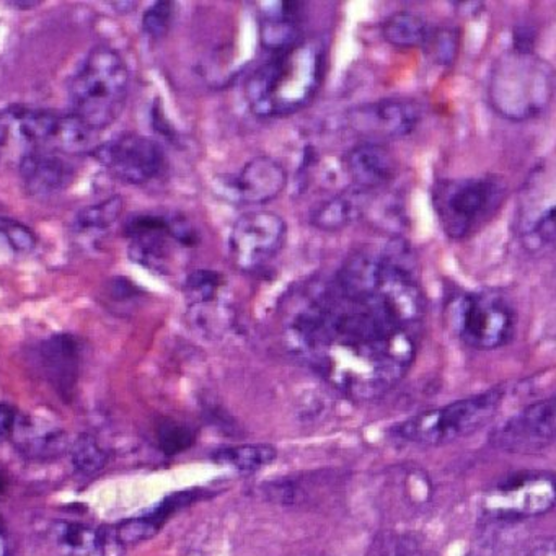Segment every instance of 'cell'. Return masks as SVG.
I'll return each mask as SVG.
<instances>
[{"label":"cell","mask_w":556,"mask_h":556,"mask_svg":"<svg viewBox=\"0 0 556 556\" xmlns=\"http://www.w3.org/2000/svg\"><path fill=\"white\" fill-rule=\"evenodd\" d=\"M426 301L396 252L357 253L295 298L286 338L295 356L356 400L389 393L412 369Z\"/></svg>","instance_id":"6da1fadb"},{"label":"cell","mask_w":556,"mask_h":556,"mask_svg":"<svg viewBox=\"0 0 556 556\" xmlns=\"http://www.w3.org/2000/svg\"><path fill=\"white\" fill-rule=\"evenodd\" d=\"M327 70V45L304 37L273 53L247 80L245 97L253 115L282 118L308 105L320 90Z\"/></svg>","instance_id":"7a4b0ae2"},{"label":"cell","mask_w":556,"mask_h":556,"mask_svg":"<svg viewBox=\"0 0 556 556\" xmlns=\"http://www.w3.org/2000/svg\"><path fill=\"white\" fill-rule=\"evenodd\" d=\"M553 92L552 66L533 51H507L491 70L488 100L494 112L509 122H527L542 115L552 103Z\"/></svg>","instance_id":"3957f363"},{"label":"cell","mask_w":556,"mask_h":556,"mask_svg":"<svg viewBox=\"0 0 556 556\" xmlns=\"http://www.w3.org/2000/svg\"><path fill=\"white\" fill-rule=\"evenodd\" d=\"M128 92L123 58L112 48H96L71 83V115L89 131L109 128L122 116Z\"/></svg>","instance_id":"277c9868"},{"label":"cell","mask_w":556,"mask_h":556,"mask_svg":"<svg viewBox=\"0 0 556 556\" xmlns=\"http://www.w3.org/2000/svg\"><path fill=\"white\" fill-rule=\"evenodd\" d=\"M506 197V181L497 175L452 178L434 185L432 206L447 237L464 240L493 220Z\"/></svg>","instance_id":"5b68a950"},{"label":"cell","mask_w":556,"mask_h":556,"mask_svg":"<svg viewBox=\"0 0 556 556\" xmlns=\"http://www.w3.org/2000/svg\"><path fill=\"white\" fill-rule=\"evenodd\" d=\"M503 396V390L493 389L418 413L396 425L392 429L393 435L428 447L451 444L484 428L496 416Z\"/></svg>","instance_id":"8992f818"},{"label":"cell","mask_w":556,"mask_h":556,"mask_svg":"<svg viewBox=\"0 0 556 556\" xmlns=\"http://www.w3.org/2000/svg\"><path fill=\"white\" fill-rule=\"evenodd\" d=\"M451 324L462 343L478 351L497 350L516 333V311L496 291L462 294L451 305Z\"/></svg>","instance_id":"52a82bcc"},{"label":"cell","mask_w":556,"mask_h":556,"mask_svg":"<svg viewBox=\"0 0 556 556\" xmlns=\"http://www.w3.org/2000/svg\"><path fill=\"white\" fill-rule=\"evenodd\" d=\"M288 239V224L271 211L243 214L230 232L233 265L242 271H258L278 256Z\"/></svg>","instance_id":"ba28073f"},{"label":"cell","mask_w":556,"mask_h":556,"mask_svg":"<svg viewBox=\"0 0 556 556\" xmlns=\"http://www.w3.org/2000/svg\"><path fill=\"white\" fill-rule=\"evenodd\" d=\"M555 496L549 471H517L488 491L484 509L497 517L539 516L552 509Z\"/></svg>","instance_id":"9c48e42d"},{"label":"cell","mask_w":556,"mask_h":556,"mask_svg":"<svg viewBox=\"0 0 556 556\" xmlns=\"http://www.w3.org/2000/svg\"><path fill=\"white\" fill-rule=\"evenodd\" d=\"M125 236L131 239V255L149 268H162L170 255L172 243L197 245L198 236L185 219L162 214H136L125 223Z\"/></svg>","instance_id":"30bf717a"},{"label":"cell","mask_w":556,"mask_h":556,"mask_svg":"<svg viewBox=\"0 0 556 556\" xmlns=\"http://www.w3.org/2000/svg\"><path fill=\"white\" fill-rule=\"evenodd\" d=\"M93 159L128 185H144L161 174L165 165L162 146L154 139L123 135L93 151Z\"/></svg>","instance_id":"8fae6325"},{"label":"cell","mask_w":556,"mask_h":556,"mask_svg":"<svg viewBox=\"0 0 556 556\" xmlns=\"http://www.w3.org/2000/svg\"><path fill=\"white\" fill-rule=\"evenodd\" d=\"M552 175L539 168L527 181L517 211V232L529 253L545 252L555 243V197Z\"/></svg>","instance_id":"7c38bea8"},{"label":"cell","mask_w":556,"mask_h":556,"mask_svg":"<svg viewBox=\"0 0 556 556\" xmlns=\"http://www.w3.org/2000/svg\"><path fill=\"white\" fill-rule=\"evenodd\" d=\"M556 405L555 399L527 406L503 425L497 426L490 435V442L501 451L513 454H536L545 451L555 442Z\"/></svg>","instance_id":"4fadbf2b"},{"label":"cell","mask_w":556,"mask_h":556,"mask_svg":"<svg viewBox=\"0 0 556 556\" xmlns=\"http://www.w3.org/2000/svg\"><path fill=\"white\" fill-rule=\"evenodd\" d=\"M421 119V109L413 100L383 99L361 106L353 115V126L366 136V141L403 138L409 135Z\"/></svg>","instance_id":"5bb4252c"},{"label":"cell","mask_w":556,"mask_h":556,"mask_svg":"<svg viewBox=\"0 0 556 556\" xmlns=\"http://www.w3.org/2000/svg\"><path fill=\"white\" fill-rule=\"evenodd\" d=\"M354 188L363 193L387 187L396 175V161L382 142L363 141L343 157Z\"/></svg>","instance_id":"9a60e30c"},{"label":"cell","mask_w":556,"mask_h":556,"mask_svg":"<svg viewBox=\"0 0 556 556\" xmlns=\"http://www.w3.org/2000/svg\"><path fill=\"white\" fill-rule=\"evenodd\" d=\"M41 372L64 400L76 393L80 372V348L71 334H54L43 341L38 351Z\"/></svg>","instance_id":"2e32d148"},{"label":"cell","mask_w":556,"mask_h":556,"mask_svg":"<svg viewBox=\"0 0 556 556\" xmlns=\"http://www.w3.org/2000/svg\"><path fill=\"white\" fill-rule=\"evenodd\" d=\"M288 185V174L271 157H255L239 172L232 181V193L245 204H266L276 200Z\"/></svg>","instance_id":"e0dca14e"},{"label":"cell","mask_w":556,"mask_h":556,"mask_svg":"<svg viewBox=\"0 0 556 556\" xmlns=\"http://www.w3.org/2000/svg\"><path fill=\"white\" fill-rule=\"evenodd\" d=\"M21 175L28 193L47 197L66 190L73 184L76 170L54 152L34 151L22 159Z\"/></svg>","instance_id":"ac0fdd59"},{"label":"cell","mask_w":556,"mask_h":556,"mask_svg":"<svg viewBox=\"0 0 556 556\" xmlns=\"http://www.w3.org/2000/svg\"><path fill=\"white\" fill-rule=\"evenodd\" d=\"M260 22V38L266 50H286L304 38L301 30V4L299 2H276Z\"/></svg>","instance_id":"d6986e66"},{"label":"cell","mask_w":556,"mask_h":556,"mask_svg":"<svg viewBox=\"0 0 556 556\" xmlns=\"http://www.w3.org/2000/svg\"><path fill=\"white\" fill-rule=\"evenodd\" d=\"M364 194L366 193L357 190L338 194L333 200L327 201L315 211L314 216H312V224L318 229L328 230V232L350 226L363 213L361 198Z\"/></svg>","instance_id":"ffe728a7"},{"label":"cell","mask_w":556,"mask_h":556,"mask_svg":"<svg viewBox=\"0 0 556 556\" xmlns=\"http://www.w3.org/2000/svg\"><path fill=\"white\" fill-rule=\"evenodd\" d=\"M387 43L395 48H421L431 35L425 18L412 12H396L387 18L382 27Z\"/></svg>","instance_id":"44dd1931"},{"label":"cell","mask_w":556,"mask_h":556,"mask_svg":"<svg viewBox=\"0 0 556 556\" xmlns=\"http://www.w3.org/2000/svg\"><path fill=\"white\" fill-rule=\"evenodd\" d=\"M14 434H17L18 448L27 457L45 460V458L58 457L66 447L63 432L56 429H40L38 426H17L15 422Z\"/></svg>","instance_id":"7402d4cb"},{"label":"cell","mask_w":556,"mask_h":556,"mask_svg":"<svg viewBox=\"0 0 556 556\" xmlns=\"http://www.w3.org/2000/svg\"><path fill=\"white\" fill-rule=\"evenodd\" d=\"M276 448L268 444H245L223 447L214 452L217 464L229 465L240 471H256L275 462Z\"/></svg>","instance_id":"603a6c76"},{"label":"cell","mask_w":556,"mask_h":556,"mask_svg":"<svg viewBox=\"0 0 556 556\" xmlns=\"http://www.w3.org/2000/svg\"><path fill=\"white\" fill-rule=\"evenodd\" d=\"M51 539L54 546L66 556L92 555L99 548V533L83 523H54Z\"/></svg>","instance_id":"cb8c5ba5"},{"label":"cell","mask_w":556,"mask_h":556,"mask_svg":"<svg viewBox=\"0 0 556 556\" xmlns=\"http://www.w3.org/2000/svg\"><path fill=\"white\" fill-rule=\"evenodd\" d=\"M223 288L224 279L219 273L201 269V271L193 273L187 279L185 292H187V298L190 299L191 305L201 308L204 305H211L213 302H216Z\"/></svg>","instance_id":"d4e9b609"},{"label":"cell","mask_w":556,"mask_h":556,"mask_svg":"<svg viewBox=\"0 0 556 556\" xmlns=\"http://www.w3.org/2000/svg\"><path fill=\"white\" fill-rule=\"evenodd\" d=\"M123 198L112 197L102 203L86 207L77 214V226L84 230H103L118 220L123 213Z\"/></svg>","instance_id":"484cf974"},{"label":"cell","mask_w":556,"mask_h":556,"mask_svg":"<svg viewBox=\"0 0 556 556\" xmlns=\"http://www.w3.org/2000/svg\"><path fill=\"white\" fill-rule=\"evenodd\" d=\"M71 455H73L74 467L87 475L97 473L109 462V454H106L105 448L90 434H83L77 438Z\"/></svg>","instance_id":"4316f807"},{"label":"cell","mask_w":556,"mask_h":556,"mask_svg":"<svg viewBox=\"0 0 556 556\" xmlns=\"http://www.w3.org/2000/svg\"><path fill=\"white\" fill-rule=\"evenodd\" d=\"M157 439L165 454L177 455L194 444V431L175 419H164L159 422Z\"/></svg>","instance_id":"83f0119b"},{"label":"cell","mask_w":556,"mask_h":556,"mask_svg":"<svg viewBox=\"0 0 556 556\" xmlns=\"http://www.w3.org/2000/svg\"><path fill=\"white\" fill-rule=\"evenodd\" d=\"M425 48H429L432 56L438 63H454L458 51V31L454 28H441V30H431Z\"/></svg>","instance_id":"f1b7e54d"},{"label":"cell","mask_w":556,"mask_h":556,"mask_svg":"<svg viewBox=\"0 0 556 556\" xmlns=\"http://www.w3.org/2000/svg\"><path fill=\"white\" fill-rule=\"evenodd\" d=\"M172 18H174V4L167 2V0L165 2H157V4L152 5L146 12L142 27H144V31L149 37L159 40V38H164L168 30H170Z\"/></svg>","instance_id":"f546056e"},{"label":"cell","mask_w":556,"mask_h":556,"mask_svg":"<svg viewBox=\"0 0 556 556\" xmlns=\"http://www.w3.org/2000/svg\"><path fill=\"white\" fill-rule=\"evenodd\" d=\"M0 233L18 252H30L37 243L34 232L27 226L18 223V220L9 219V217H0Z\"/></svg>","instance_id":"4dcf8cb0"},{"label":"cell","mask_w":556,"mask_h":556,"mask_svg":"<svg viewBox=\"0 0 556 556\" xmlns=\"http://www.w3.org/2000/svg\"><path fill=\"white\" fill-rule=\"evenodd\" d=\"M15 422H17V415H15L14 409L8 405H0V439L12 434Z\"/></svg>","instance_id":"1f68e13d"},{"label":"cell","mask_w":556,"mask_h":556,"mask_svg":"<svg viewBox=\"0 0 556 556\" xmlns=\"http://www.w3.org/2000/svg\"><path fill=\"white\" fill-rule=\"evenodd\" d=\"M527 556H556L555 542H553V540H548V542L542 543V545L533 548Z\"/></svg>","instance_id":"d6a6232c"},{"label":"cell","mask_w":556,"mask_h":556,"mask_svg":"<svg viewBox=\"0 0 556 556\" xmlns=\"http://www.w3.org/2000/svg\"><path fill=\"white\" fill-rule=\"evenodd\" d=\"M0 556H8V543H5L4 533L0 529Z\"/></svg>","instance_id":"836d02e7"},{"label":"cell","mask_w":556,"mask_h":556,"mask_svg":"<svg viewBox=\"0 0 556 556\" xmlns=\"http://www.w3.org/2000/svg\"><path fill=\"white\" fill-rule=\"evenodd\" d=\"M12 5H15V8H37V5H40V2H12Z\"/></svg>","instance_id":"e575fe53"},{"label":"cell","mask_w":556,"mask_h":556,"mask_svg":"<svg viewBox=\"0 0 556 556\" xmlns=\"http://www.w3.org/2000/svg\"><path fill=\"white\" fill-rule=\"evenodd\" d=\"M4 490V478L0 477V491Z\"/></svg>","instance_id":"d590c367"}]
</instances>
